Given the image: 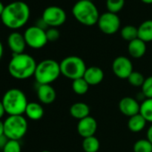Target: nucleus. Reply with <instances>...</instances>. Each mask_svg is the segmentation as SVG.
<instances>
[{
  "mask_svg": "<svg viewBox=\"0 0 152 152\" xmlns=\"http://www.w3.org/2000/svg\"><path fill=\"white\" fill-rule=\"evenodd\" d=\"M41 152H50V151H41Z\"/></svg>",
  "mask_w": 152,
  "mask_h": 152,
  "instance_id": "58836bf2",
  "label": "nucleus"
},
{
  "mask_svg": "<svg viewBox=\"0 0 152 152\" xmlns=\"http://www.w3.org/2000/svg\"><path fill=\"white\" fill-rule=\"evenodd\" d=\"M1 101L3 102L5 113L9 116L24 114L26 107L29 103L25 94L18 88H11L7 90Z\"/></svg>",
  "mask_w": 152,
  "mask_h": 152,
  "instance_id": "20e7f679",
  "label": "nucleus"
},
{
  "mask_svg": "<svg viewBox=\"0 0 152 152\" xmlns=\"http://www.w3.org/2000/svg\"><path fill=\"white\" fill-rule=\"evenodd\" d=\"M60 75V63L52 59H46L37 64L34 77L38 85H51Z\"/></svg>",
  "mask_w": 152,
  "mask_h": 152,
  "instance_id": "39448f33",
  "label": "nucleus"
},
{
  "mask_svg": "<svg viewBox=\"0 0 152 152\" xmlns=\"http://www.w3.org/2000/svg\"><path fill=\"white\" fill-rule=\"evenodd\" d=\"M120 35L123 39L131 42L138 38V28L133 25H125L121 28Z\"/></svg>",
  "mask_w": 152,
  "mask_h": 152,
  "instance_id": "5701e85b",
  "label": "nucleus"
},
{
  "mask_svg": "<svg viewBox=\"0 0 152 152\" xmlns=\"http://www.w3.org/2000/svg\"><path fill=\"white\" fill-rule=\"evenodd\" d=\"M142 93L145 98H152V76L145 78L143 85L142 86Z\"/></svg>",
  "mask_w": 152,
  "mask_h": 152,
  "instance_id": "c756f323",
  "label": "nucleus"
},
{
  "mask_svg": "<svg viewBox=\"0 0 152 152\" xmlns=\"http://www.w3.org/2000/svg\"><path fill=\"white\" fill-rule=\"evenodd\" d=\"M3 54H4V47H3V45L0 41V61L3 57Z\"/></svg>",
  "mask_w": 152,
  "mask_h": 152,
  "instance_id": "c9c22d12",
  "label": "nucleus"
},
{
  "mask_svg": "<svg viewBox=\"0 0 152 152\" xmlns=\"http://www.w3.org/2000/svg\"><path fill=\"white\" fill-rule=\"evenodd\" d=\"M104 77L105 74L101 68L98 66H90L87 68L82 77L90 86H97L103 81Z\"/></svg>",
  "mask_w": 152,
  "mask_h": 152,
  "instance_id": "dca6fc26",
  "label": "nucleus"
},
{
  "mask_svg": "<svg viewBox=\"0 0 152 152\" xmlns=\"http://www.w3.org/2000/svg\"><path fill=\"white\" fill-rule=\"evenodd\" d=\"M7 45L9 49L13 52V54H19L24 53V50L27 46L23 34L15 30L8 36Z\"/></svg>",
  "mask_w": 152,
  "mask_h": 152,
  "instance_id": "4468645a",
  "label": "nucleus"
},
{
  "mask_svg": "<svg viewBox=\"0 0 152 152\" xmlns=\"http://www.w3.org/2000/svg\"><path fill=\"white\" fill-rule=\"evenodd\" d=\"M46 34L48 42H56L60 37V31L56 28H48L46 30Z\"/></svg>",
  "mask_w": 152,
  "mask_h": 152,
  "instance_id": "7c9ffc66",
  "label": "nucleus"
},
{
  "mask_svg": "<svg viewBox=\"0 0 152 152\" xmlns=\"http://www.w3.org/2000/svg\"><path fill=\"white\" fill-rule=\"evenodd\" d=\"M147 123L148 122L146 121V119L139 113V114H136V115L129 118L127 126H128V128L131 132L140 133L144 129Z\"/></svg>",
  "mask_w": 152,
  "mask_h": 152,
  "instance_id": "aec40b11",
  "label": "nucleus"
},
{
  "mask_svg": "<svg viewBox=\"0 0 152 152\" xmlns=\"http://www.w3.org/2000/svg\"><path fill=\"white\" fill-rule=\"evenodd\" d=\"M118 109L122 114L126 117H133L136 114L140 113L141 104L139 103L138 100L133 97H124L120 100L118 103Z\"/></svg>",
  "mask_w": 152,
  "mask_h": 152,
  "instance_id": "f8f14e48",
  "label": "nucleus"
},
{
  "mask_svg": "<svg viewBox=\"0 0 152 152\" xmlns=\"http://www.w3.org/2000/svg\"><path fill=\"white\" fill-rule=\"evenodd\" d=\"M125 0H106V7L108 12L117 13L125 6Z\"/></svg>",
  "mask_w": 152,
  "mask_h": 152,
  "instance_id": "bb28decb",
  "label": "nucleus"
},
{
  "mask_svg": "<svg viewBox=\"0 0 152 152\" xmlns=\"http://www.w3.org/2000/svg\"><path fill=\"white\" fill-rule=\"evenodd\" d=\"M100 148V142L95 135L83 138L82 150L84 152H98Z\"/></svg>",
  "mask_w": 152,
  "mask_h": 152,
  "instance_id": "4be33fe9",
  "label": "nucleus"
},
{
  "mask_svg": "<svg viewBox=\"0 0 152 152\" xmlns=\"http://www.w3.org/2000/svg\"><path fill=\"white\" fill-rule=\"evenodd\" d=\"M89 88H90V85L86 82V80L83 77H80L73 80L72 89L76 94L83 95L88 93Z\"/></svg>",
  "mask_w": 152,
  "mask_h": 152,
  "instance_id": "b1692460",
  "label": "nucleus"
},
{
  "mask_svg": "<svg viewBox=\"0 0 152 152\" xmlns=\"http://www.w3.org/2000/svg\"><path fill=\"white\" fill-rule=\"evenodd\" d=\"M4 134L8 140L20 141L28 131V122L22 115L9 116L4 121Z\"/></svg>",
  "mask_w": 152,
  "mask_h": 152,
  "instance_id": "0eeeda50",
  "label": "nucleus"
},
{
  "mask_svg": "<svg viewBox=\"0 0 152 152\" xmlns=\"http://www.w3.org/2000/svg\"><path fill=\"white\" fill-rule=\"evenodd\" d=\"M74 19L84 26H94L98 23L100 13L91 0H78L72 8Z\"/></svg>",
  "mask_w": 152,
  "mask_h": 152,
  "instance_id": "7ed1b4c3",
  "label": "nucleus"
},
{
  "mask_svg": "<svg viewBox=\"0 0 152 152\" xmlns=\"http://www.w3.org/2000/svg\"><path fill=\"white\" fill-rule=\"evenodd\" d=\"M128 53L134 59H140L143 57L147 51V45L144 41L139 37L128 43Z\"/></svg>",
  "mask_w": 152,
  "mask_h": 152,
  "instance_id": "f3484780",
  "label": "nucleus"
},
{
  "mask_svg": "<svg viewBox=\"0 0 152 152\" xmlns=\"http://www.w3.org/2000/svg\"><path fill=\"white\" fill-rule=\"evenodd\" d=\"M39 101L42 104H51L56 98V93L51 85H39L37 89Z\"/></svg>",
  "mask_w": 152,
  "mask_h": 152,
  "instance_id": "2eb2a0df",
  "label": "nucleus"
},
{
  "mask_svg": "<svg viewBox=\"0 0 152 152\" xmlns=\"http://www.w3.org/2000/svg\"><path fill=\"white\" fill-rule=\"evenodd\" d=\"M4 7H5V5H4V4L0 1V17H1V15H2V13H3V12L4 10Z\"/></svg>",
  "mask_w": 152,
  "mask_h": 152,
  "instance_id": "e433bc0d",
  "label": "nucleus"
},
{
  "mask_svg": "<svg viewBox=\"0 0 152 152\" xmlns=\"http://www.w3.org/2000/svg\"><path fill=\"white\" fill-rule=\"evenodd\" d=\"M37 64L35 59L28 53L13 54L8 63V72L15 79L24 80L34 76Z\"/></svg>",
  "mask_w": 152,
  "mask_h": 152,
  "instance_id": "f03ea898",
  "label": "nucleus"
},
{
  "mask_svg": "<svg viewBox=\"0 0 152 152\" xmlns=\"http://www.w3.org/2000/svg\"><path fill=\"white\" fill-rule=\"evenodd\" d=\"M23 36L27 45L33 49H40L48 42L46 30L37 27L36 25L27 28L23 33Z\"/></svg>",
  "mask_w": 152,
  "mask_h": 152,
  "instance_id": "1a4fd4ad",
  "label": "nucleus"
},
{
  "mask_svg": "<svg viewBox=\"0 0 152 152\" xmlns=\"http://www.w3.org/2000/svg\"><path fill=\"white\" fill-rule=\"evenodd\" d=\"M140 114L146 119L147 122L152 124V98H147L141 103Z\"/></svg>",
  "mask_w": 152,
  "mask_h": 152,
  "instance_id": "393cba45",
  "label": "nucleus"
},
{
  "mask_svg": "<svg viewBox=\"0 0 152 152\" xmlns=\"http://www.w3.org/2000/svg\"><path fill=\"white\" fill-rule=\"evenodd\" d=\"M4 122H3V121H1V119H0V136H1V135H3V134H4Z\"/></svg>",
  "mask_w": 152,
  "mask_h": 152,
  "instance_id": "f704fd0d",
  "label": "nucleus"
},
{
  "mask_svg": "<svg viewBox=\"0 0 152 152\" xmlns=\"http://www.w3.org/2000/svg\"><path fill=\"white\" fill-rule=\"evenodd\" d=\"M7 142H8V139H7V137L4 134H3V135L0 136V150L3 151V149L5 146V144H6Z\"/></svg>",
  "mask_w": 152,
  "mask_h": 152,
  "instance_id": "2f4dec72",
  "label": "nucleus"
},
{
  "mask_svg": "<svg viewBox=\"0 0 152 152\" xmlns=\"http://www.w3.org/2000/svg\"><path fill=\"white\" fill-rule=\"evenodd\" d=\"M97 129H98L97 120L90 116L79 120L77 124V132L79 135L82 136V138H87L95 135Z\"/></svg>",
  "mask_w": 152,
  "mask_h": 152,
  "instance_id": "ddd939ff",
  "label": "nucleus"
},
{
  "mask_svg": "<svg viewBox=\"0 0 152 152\" xmlns=\"http://www.w3.org/2000/svg\"><path fill=\"white\" fill-rule=\"evenodd\" d=\"M70 115L78 120L85 118L90 116V109L88 104L84 102H75L70 107Z\"/></svg>",
  "mask_w": 152,
  "mask_h": 152,
  "instance_id": "a211bd4d",
  "label": "nucleus"
},
{
  "mask_svg": "<svg viewBox=\"0 0 152 152\" xmlns=\"http://www.w3.org/2000/svg\"><path fill=\"white\" fill-rule=\"evenodd\" d=\"M127 80H128L129 84L132 85L133 86L142 87V86L143 85V83L145 81V77L141 72L133 70L132 72V74L129 76V77L127 78Z\"/></svg>",
  "mask_w": 152,
  "mask_h": 152,
  "instance_id": "cd10ccee",
  "label": "nucleus"
},
{
  "mask_svg": "<svg viewBox=\"0 0 152 152\" xmlns=\"http://www.w3.org/2000/svg\"><path fill=\"white\" fill-rule=\"evenodd\" d=\"M28 118H30V120H39L43 118L44 116V109L42 107V105L40 103L38 102H29L26 110H25V113H24Z\"/></svg>",
  "mask_w": 152,
  "mask_h": 152,
  "instance_id": "6ab92c4d",
  "label": "nucleus"
},
{
  "mask_svg": "<svg viewBox=\"0 0 152 152\" xmlns=\"http://www.w3.org/2000/svg\"><path fill=\"white\" fill-rule=\"evenodd\" d=\"M3 152H22V147L19 141L8 140L3 149Z\"/></svg>",
  "mask_w": 152,
  "mask_h": 152,
  "instance_id": "c85d7f7f",
  "label": "nucleus"
},
{
  "mask_svg": "<svg viewBox=\"0 0 152 152\" xmlns=\"http://www.w3.org/2000/svg\"><path fill=\"white\" fill-rule=\"evenodd\" d=\"M41 18L49 28H57L62 26L66 21L67 15L62 7L57 5H50L43 11Z\"/></svg>",
  "mask_w": 152,
  "mask_h": 152,
  "instance_id": "9d476101",
  "label": "nucleus"
},
{
  "mask_svg": "<svg viewBox=\"0 0 152 152\" xmlns=\"http://www.w3.org/2000/svg\"><path fill=\"white\" fill-rule=\"evenodd\" d=\"M147 139L152 143V125L149 127V129L147 131Z\"/></svg>",
  "mask_w": 152,
  "mask_h": 152,
  "instance_id": "473e14b6",
  "label": "nucleus"
},
{
  "mask_svg": "<svg viewBox=\"0 0 152 152\" xmlns=\"http://www.w3.org/2000/svg\"><path fill=\"white\" fill-rule=\"evenodd\" d=\"M138 37L144 41L145 43H149L152 41V20H144L138 27Z\"/></svg>",
  "mask_w": 152,
  "mask_h": 152,
  "instance_id": "412c9836",
  "label": "nucleus"
},
{
  "mask_svg": "<svg viewBox=\"0 0 152 152\" xmlns=\"http://www.w3.org/2000/svg\"><path fill=\"white\" fill-rule=\"evenodd\" d=\"M133 152H152V143L148 139H141L133 144Z\"/></svg>",
  "mask_w": 152,
  "mask_h": 152,
  "instance_id": "a878e982",
  "label": "nucleus"
},
{
  "mask_svg": "<svg viewBox=\"0 0 152 152\" xmlns=\"http://www.w3.org/2000/svg\"><path fill=\"white\" fill-rule=\"evenodd\" d=\"M112 71L118 78L127 79L133 71V62L126 56H118L112 62Z\"/></svg>",
  "mask_w": 152,
  "mask_h": 152,
  "instance_id": "9b49d317",
  "label": "nucleus"
},
{
  "mask_svg": "<svg viewBox=\"0 0 152 152\" xmlns=\"http://www.w3.org/2000/svg\"><path fill=\"white\" fill-rule=\"evenodd\" d=\"M59 63L61 75L71 80L82 77L87 69L85 61L81 57L76 55L67 56Z\"/></svg>",
  "mask_w": 152,
  "mask_h": 152,
  "instance_id": "423d86ee",
  "label": "nucleus"
},
{
  "mask_svg": "<svg viewBox=\"0 0 152 152\" xmlns=\"http://www.w3.org/2000/svg\"><path fill=\"white\" fill-rule=\"evenodd\" d=\"M30 16V10L29 5L23 1H14L5 5L0 18L5 27L17 30L28 22Z\"/></svg>",
  "mask_w": 152,
  "mask_h": 152,
  "instance_id": "f257e3e1",
  "label": "nucleus"
},
{
  "mask_svg": "<svg viewBox=\"0 0 152 152\" xmlns=\"http://www.w3.org/2000/svg\"><path fill=\"white\" fill-rule=\"evenodd\" d=\"M97 25L102 33L113 35L121 28V20L117 13L108 11L100 14Z\"/></svg>",
  "mask_w": 152,
  "mask_h": 152,
  "instance_id": "6e6552de",
  "label": "nucleus"
},
{
  "mask_svg": "<svg viewBox=\"0 0 152 152\" xmlns=\"http://www.w3.org/2000/svg\"><path fill=\"white\" fill-rule=\"evenodd\" d=\"M4 113H5V110H4V108L3 102H2V101H0V119L4 117Z\"/></svg>",
  "mask_w": 152,
  "mask_h": 152,
  "instance_id": "72a5a7b5",
  "label": "nucleus"
},
{
  "mask_svg": "<svg viewBox=\"0 0 152 152\" xmlns=\"http://www.w3.org/2000/svg\"><path fill=\"white\" fill-rule=\"evenodd\" d=\"M141 1L146 4H152V0H141Z\"/></svg>",
  "mask_w": 152,
  "mask_h": 152,
  "instance_id": "4c0bfd02",
  "label": "nucleus"
}]
</instances>
